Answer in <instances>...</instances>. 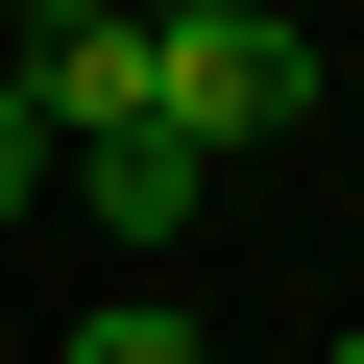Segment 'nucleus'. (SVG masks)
I'll return each instance as SVG.
<instances>
[{
    "instance_id": "obj_1",
    "label": "nucleus",
    "mask_w": 364,
    "mask_h": 364,
    "mask_svg": "<svg viewBox=\"0 0 364 364\" xmlns=\"http://www.w3.org/2000/svg\"><path fill=\"white\" fill-rule=\"evenodd\" d=\"M291 97H316V49L267 25V0H195V25H170V146H195V170H219V146H267Z\"/></svg>"
},
{
    "instance_id": "obj_2",
    "label": "nucleus",
    "mask_w": 364,
    "mask_h": 364,
    "mask_svg": "<svg viewBox=\"0 0 364 364\" xmlns=\"http://www.w3.org/2000/svg\"><path fill=\"white\" fill-rule=\"evenodd\" d=\"M73 195H97L122 243H170V219H195V146H170V122H122V146H73Z\"/></svg>"
},
{
    "instance_id": "obj_3",
    "label": "nucleus",
    "mask_w": 364,
    "mask_h": 364,
    "mask_svg": "<svg viewBox=\"0 0 364 364\" xmlns=\"http://www.w3.org/2000/svg\"><path fill=\"white\" fill-rule=\"evenodd\" d=\"M73 364H195V316H170V291H122V316H73Z\"/></svg>"
},
{
    "instance_id": "obj_4",
    "label": "nucleus",
    "mask_w": 364,
    "mask_h": 364,
    "mask_svg": "<svg viewBox=\"0 0 364 364\" xmlns=\"http://www.w3.org/2000/svg\"><path fill=\"white\" fill-rule=\"evenodd\" d=\"M25 195H49V122H25V97H0V219H25Z\"/></svg>"
},
{
    "instance_id": "obj_5",
    "label": "nucleus",
    "mask_w": 364,
    "mask_h": 364,
    "mask_svg": "<svg viewBox=\"0 0 364 364\" xmlns=\"http://www.w3.org/2000/svg\"><path fill=\"white\" fill-rule=\"evenodd\" d=\"M0 25H73V0H0Z\"/></svg>"
},
{
    "instance_id": "obj_6",
    "label": "nucleus",
    "mask_w": 364,
    "mask_h": 364,
    "mask_svg": "<svg viewBox=\"0 0 364 364\" xmlns=\"http://www.w3.org/2000/svg\"><path fill=\"white\" fill-rule=\"evenodd\" d=\"M146 25H195V0H146Z\"/></svg>"
},
{
    "instance_id": "obj_7",
    "label": "nucleus",
    "mask_w": 364,
    "mask_h": 364,
    "mask_svg": "<svg viewBox=\"0 0 364 364\" xmlns=\"http://www.w3.org/2000/svg\"><path fill=\"white\" fill-rule=\"evenodd\" d=\"M316 364H364V340H316Z\"/></svg>"
}]
</instances>
